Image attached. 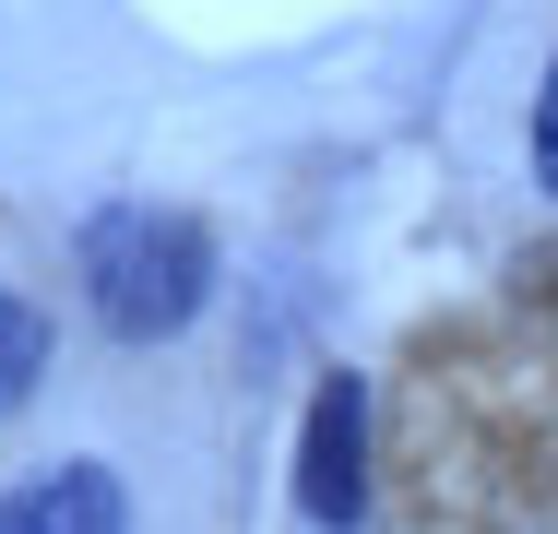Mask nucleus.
<instances>
[{
	"label": "nucleus",
	"mask_w": 558,
	"mask_h": 534,
	"mask_svg": "<svg viewBox=\"0 0 558 534\" xmlns=\"http://www.w3.org/2000/svg\"><path fill=\"white\" fill-rule=\"evenodd\" d=\"M84 298L119 344H155L215 298V238L179 203H108L84 226Z\"/></svg>",
	"instance_id": "1"
},
{
	"label": "nucleus",
	"mask_w": 558,
	"mask_h": 534,
	"mask_svg": "<svg viewBox=\"0 0 558 534\" xmlns=\"http://www.w3.org/2000/svg\"><path fill=\"white\" fill-rule=\"evenodd\" d=\"M298 511L322 534H344L368 511V392H356V368L322 380V404H310V451H298Z\"/></svg>",
	"instance_id": "2"
},
{
	"label": "nucleus",
	"mask_w": 558,
	"mask_h": 534,
	"mask_svg": "<svg viewBox=\"0 0 558 534\" xmlns=\"http://www.w3.org/2000/svg\"><path fill=\"white\" fill-rule=\"evenodd\" d=\"M36 380H48V320L24 310V298H0V416L36 404Z\"/></svg>",
	"instance_id": "4"
},
{
	"label": "nucleus",
	"mask_w": 558,
	"mask_h": 534,
	"mask_svg": "<svg viewBox=\"0 0 558 534\" xmlns=\"http://www.w3.org/2000/svg\"><path fill=\"white\" fill-rule=\"evenodd\" d=\"M0 534H131V499L108 463H60L36 487H0Z\"/></svg>",
	"instance_id": "3"
},
{
	"label": "nucleus",
	"mask_w": 558,
	"mask_h": 534,
	"mask_svg": "<svg viewBox=\"0 0 558 534\" xmlns=\"http://www.w3.org/2000/svg\"><path fill=\"white\" fill-rule=\"evenodd\" d=\"M535 167H547V191H558V72H547V96H535Z\"/></svg>",
	"instance_id": "5"
}]
</instances>
